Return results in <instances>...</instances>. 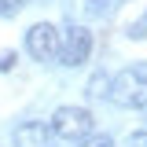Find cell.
<instances>
[{"label": "cell", "mask_w": 147, "mask_h": 147, "mask_svg": "<svg viewBox=\"0 0 147 147\" xmlns=\"http://www.w3.org/2000/svg\"><path fill=\"white\" fill-rule=\"evenodd\" d=\"M52 132L59 136V140H66V144L85 140V136L92 132V114L85 107H59L52 114Z\"/></svg>", "instance_id": "2"}, {"label": "cell", "mask_w": 147, "mask_h": 147, "mask_svg": "<svg viewBox=\"0 0 147 147\" xmlns=\"http://www.w3.org/2000/svg\"><path fill=\"white\" fill-rule=\"evenodd\" d=\"M107 96L114 107L125 110H140L147 107V74L144 70H121L107 81Z\"/></svg>", "instance_id": "1"}, {"label": "cell", "mask_w": 147, "mask_h": 147, "mask_svg": "<svg viewBox=\"0 0 147 147\" xmlns=\"http://www.w3.org/2000/svg\"><path fill=\"white\" fill-rule=\"evenodd\" d=\"M103 92H107V77H103V74H96V77L88 81V96H103Z\"/></svg>", "instance_id": "7"}, {"label": "cell", "mask_w": 147, "mask_h": 147, "mask_svg": "<svg viewBox=\"0 0 147 147\" xmlns=\"http://www.w3.org/2000/svg\"><path fill=\"white\" fill-rule=\"evenodd\" d=\"M88 55H92V30L66 26V33H59V59L66 66H85Z\"/></svg>", "instance_id": "3"}, {"label": "cell", "mask_w": 147, "mask_h": 147, "mask_svg": "<svg viewBox=\"0 0 147 147\" xmlns=\"http://www.w3.org/2000/svg\"><path fill=\"white\" fill-rule=\"evenodd\" d=\"M26 48L33 55L37 63H48L59 55V30H55L52 22H33L30 30H26Z\"/></svg>", "instance_id": "4"}, {"label": "cell", "mask_w": 147, "mask_h": 147, "mask_svg": "<svg viewBox=\"0 0 147 147\" xmlns=\"http://www.w3.org/2000/svg\"><path fill=\"white\" fill-rule=\"evenodd\" d=\"M129 37H136V40H144V37H147V26H144V22H140V26H132V30H129Z\"/></svg>", "instance_id": "11"}, {"label": "cell", "mask_w": 147, "mask_h": 147, "mask_svg": "<svg viewBox=\"0 0 147 147\" xmlns=\"http://www.w3.org/2000/svg\"><path fill=\"white\" fill-rule=\"evenodd\" d=\"M129 147H147V129L132 132V136H129Z\"/></svg>", "instance_id": "10"}, {"label": "cell", "mask_w": 147, "mask_h": 147, "mask_svg": "<svg viewBox=\"0 0 147 147\" xmlns=\"http://www.w3.org/2000/svg\"><path fill=\"white\" fill-rule=\"evenodd\" d=\"M81 147H114V140H110V136H92V140H85Z\"/></svg>", "instance_id": "9"}, {"label": "cell", "mask_w": 147, "mask_h": 147, "mask_svg": "<svg viewBox=\"0 0 147 147\" xmlns=\"http://www.w3.org/2000/svg\"><path fill=\"white\" fill-rule=\"evenodd\" d=\"M22 4H26V0H0V18L18 15V11H22Z\"/></svg>", "instance_id": "6"}, {"label": "cell", "mask_w": 147, "mask_h": 147, "mask_svg": "<svg viewBox=\"0 0 147 147\" xmlns=\"http://www.w3.org/2000/svg\"><path fill=\"white\" fill-rule=\"evenodd\" d=\"M15 63H18V55H15V52H0V74H7Z\"/></svg>", "instance_id": "8"}, {"label": "cell", "mask_w": 147, "mask_h": 147, "mask_svg": "<svg viewBox=\"0 0 147 147\" xmlns=\"http://www.w3.org/2000/svg\"><path fill=\"white\" fill-rule=\"evenodd\" d=\"M44 144H48L44 121H22L15 129V147H44Z\"/></svg>", "instance_id": "5"}]
</instances>
